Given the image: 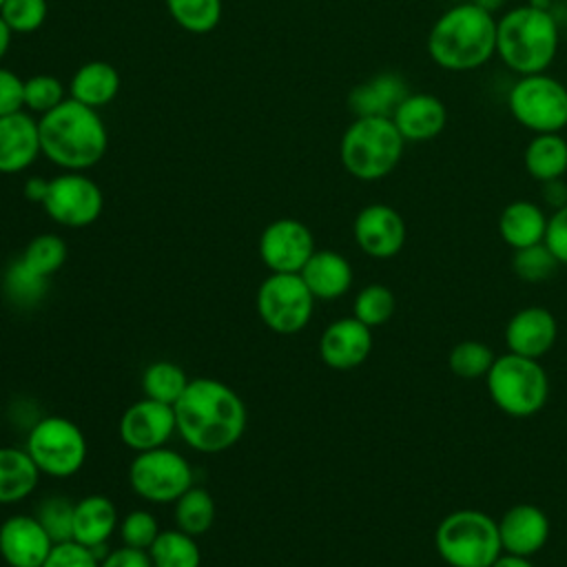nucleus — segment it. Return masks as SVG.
I'll use <instances>...</instances> for the list:
<instances>
[{
    "label": "nucleus",
    "instance_id": "obj_1",
    "mask_svg": "<svg viewBox=\"0 0 567 567\" xmlns=\"http://www.w3.org/2000/svg\"><path fill=\"white\" fill-rule=\"evenodd\" d=\"M179 436L197 452H224L246 430V405L217 379H190L173 405Z\"/></svg>",
    "mask_w": 567,
    "mask_h": 567
},
{
    "label": "nucleus",
    "instance_id": "obj_2",
    "mask_svg": "<svg viewBox=\"0 0 567 567\" xmlns=\"http://www.w3.org/2000/svg\"><path fill=\"white\" fill-rule=\"evenodd\" d=\"M430 58L447 71H472L496 53V18L478 2L443 11L427 33Z\"/></svg>",
    "mask_w": 567,
    "mask_h": 567
},
{
    "label": "nucleus",
    "instance_id": "obj_3",
    "mask_svg": "<svg viewBox=\"0 0 567 567\" xmlns=\"http://www.w3.org/2000/svg\"><path fill=\"white\" fill-rule=\"evenodd\" d=\"M38 128L44 157L66 171L91 168L106 153L109 133L97 109L73 97L44 113Z\"/></svg>",
    "mask_w": 567,
    "mask_h": 567
},
{
    "label": "nucleus",
    "instance_id": "obj_4",
    "mask_svg": "<svg viewBox=\"0 0 567 567\" xmlns=\"http://www.w3.org/2000/svg\"><path fill=\"white\" fill-rule=\"evenodd\" d=\"M556 51L558 24L545 7L523 4L496 20V53L514 73H543Z\"/></svg>",
    "mask_w": 567,
    "mask_h": 567
},
{
    "label": "nucleus",
    "instance_id": "obj_5",
    "mask_svg": "<svg viewBox=\"0 0 567 567\" xmlns=\"http://www.w3.org/2000/svg\"><path fill=\"white\" fill-rule=\"evenodd\" d=\"M403 146L405 140L392 117L363 115L346 128L339 144V157L352 177L361 182H377L396 168Z\"/></svg>",
    "mask_w": 567,
    "mask_h": 567
},
{
    "label": "nucleus",
    "instance_id": "obj_6",
    "mask_svg": "<svg viewBox=\"0 0 567 567\" xmlns=\"http://www.w3.org/2000/svg\"><path fill=\"white\" fill-rule=\"evenodd\" d=\"M434 547L450 567H492L503 554L498 523L478 509H456L441 518Z\"/></svg>",
    "mask_w": 567,
    "mask_h": 567
},
{
    "label": "nucleus",
    "instance_id": "obj_7",
    "mask_svg": "<svg viewBox=\"0 0 567 567\" xmlns=\"http://www.w3.org/2000/svg\"><path fill=\"white\" fill-rule=\"evenodd\" d=\"M485 379L489 399L509 416H532L547 403L549 379L538 359L514 352L501 354L494 359Z\"/></svg>",
    "mask_w": 567,
    "mask_h": 567
},
{
    "label": "nucleus",
    "instance_id": "obj_8",
    "mask_svg": "<svg viewBox=\"0 0 567 567\" xmlns=\"http://www.w3.org/2000/svg\"><path fill=\"white\" fill-rule=\"evenodd\" d=\"M507 106L514 120L532 133H560L567 126V86L545 71L518 75Z\"/></svg>",
    "mask_w": 567,
    "mask_h": 567
},
{
    "label": "nucleus",
    "instance_id": "obj_9",
    "mask_svg": "<svg viewBox=\"0 0 567 567\" xmlns=\"http://www.w3.org/2000/svg\"><path fill=\"white\" fill-rule=\"evenodd\" d=\"M24 450L38 465L40 474L53 478H69L78 474L86 461V439L82 430L64 416L40 419L31 427Z\"/></svg>",
    "mask_w": 567,
    "mask_h": 567
},
{
    "label": "nucleus",
    "instance_id": "obj_10",
    "mask_svg": "<svg viewBox=\"0 0 567 567\" xmlns=\"http://www.w3.org/2000/svg\"><path fill=\"white\" fill-rule=\"evenodd\" d=\"M315 297L299 272H272L257 290V312L277 334L303 330L312 317Z\"/></svg>",
    "mask_w": 567,
    "mask_h": 567
},
{
    "label": "nucleus",
    "instance_id": "obj_11",
    "mask_svg": "<svg viewBox=\"0 0 567 567\" xmlns=\"http://www.w3.org/2000/svg\"><path fill=\"white\" fill-rule=\"evenodd\" d=\"M128 483L144 501L171 503L193 487V470L179 452L155 447L137 452L128 467Z\"/></svg>",
    "mask_w": 567,
    "mask_h": 567
},
{
    "label": "nucleus",
    "instance_id": "obj_12",
    "mask_svg": "<svg viewBox=\"0 0 567 567\" xmlns=\"http://www.w3.org/2000/svg\"><path fill=\"white\" fill-rule=\"evenodd\" d=\"M47 215L66 228L91 226L104 206L100 186L80 171H66L49 179L42 202Z\"/></svg>",
    "mask_w": 567,
    "mask_h": 567
},
{
    "label": "nucleus",
    "instance_id": "obj_13",
    "mask_svg": "<svg viewBox=\"0 0 567 567\" xmlns=\"http://www.w3.org/2000/svg\"><path fill=\"white\" fill-rule=\"evenodd\" d=\"M312 252V233L299 219L270 221L259 237V257L272 272H301Z\"/></svg>",
    "mask_w": 567,
    "mask_h": 567
},
{
    "label": "nucleus",
    "instance_id": "obj_14",
    "mask_svg": "<svg viewBox=\"0 0 567 567\" xmlns=\"http://www.w3.org/2000/svg\"><path fill=\"white\" fill-rule=\"evenodd\" d=\"M175 430L173 405L148 396L128 405L120 419V439L135 452L164 447Z\"/></svg>",
    "mask_w": 567,
    "mask_h": 567
},
{
    "label": "nucleus",
    "instance_id": "obj_15",
    "mask_svg": "<svg viewBox=\"0 0 567 567\" xmlns=\"http://www.w3.org/2000/svg\"><path fill=\"white\" fill-rule=\"evenodd\" d=\"M357 246L374 257L390 259L401 252L408 230L403 217L388 204H370L361 208L352 224Z\"/></svg>",
    "mask_w": 567,
    "mask_h": 567
},
{
    "label": "nucleus",
    "instance_id": "obj_16",
    "mask_svg": "<svg viewBox=\"0 0 567 567\" xmlns=\"http://www.w3.org/2000/svg\"><path fill=\"white\" fill-rule=\"evenodd\" d=\"M53 545L35 516L13 514L0 525V556L9 567H42Z\"/></svg>",
    "mask_w": 567,
    "mask_h": 567
},
{
    "label": "nucleus",
    "instance_id": "obj_17",
    "mask_svg": "<svg viewBox=\"0 0 567 567\" xmlns=\"http://www.w3.org/2000/svg\"><path fill=\"white\" fill-rule=\"evenodd\" d=\"M372 352V328L357 317L332 321L319 339V357L332 370L359 368Z\"/></svg>",
    "mask_w": 567,
    "mask_h": 567
},
{
    "label": "nucleus",
    "instance_id": "obj_18",
    "mask_svg": "<svg viewBox=\"0 0 567 567\" xmlns=\"http://www.w3.org/2000/svg\"><path fill=\"white\" fill-rule=\"evenodd\" d=\"M558 326L554 315L543 306H527L512 315L505 326L507 352L540 359L554 348Z\"/></svg>",
    "mask_w": 567,
    "mask_h": 567
},
{
    "label": "nucleus",
    "instance_id": "obj_19",
    "mask_svg": "<svg viewBox=\"0 0 567 567\" xmlns=\"http://www.w3.org/2000/svg\"><path fill=\"white\" fill-rule=\"evenodd\" d=\"M498 534L503 551L529 558L545 547L549 538V518L540 507L518 503L501 516Z\"/></svg>",
    "mask_w": 567,
    "mask_h": 567
},
{
    "label": "nucleus",
    "instance_id": "obj_20",
    "mask_svg": "<svg viewBox=\"0 0 567 567\" xmlns=\"http://www.w3.org/2000/svg\"><path fill=\"white\" fill-rule=\"evenodd\" d=\"M40 153V128L31 115L18 111L0 117V173L24 171Z\"/></svg>",
    "mask_w": 567,
    "mask_h": 567
},
{
    "label": "nucleus",
    "instance_id": "obj_21",
    "mask_svg": "<svg viewBox=\"0 0 567 567\" xmlns=\"http://www.w3.org/2000/svg\"><path fill=\"white\" fill-rule=\"evenodd\" d=\"M392 122L405 142H427L445 128L447 111L432 93H408L396 104Z\"/></svg>",
    "mask_w": 567,
    "mask_h": 567
},
{
    "label": "nucleus",
    "instance_id": "obj_22",
    "mask_svg": "<svg viewBox=\"0 0 567 567\" xmlns=\"http://www.w3.org/2000/svg\"><path fill=\"white\" fill-rule=\"evenodd\" d=\"M117 527V509L111 498L102 494L84 496L73 507V540L93 549L106 545Z\"/></svg>",
    "mask_w": 567,
    "mask_h": 567
},
{
    "label": "nucleus",
    "instance_id": "obj_23",
    "mask_svg": "<svg viewBox=\"0 0 567 567\" xmlns=\"http://www.w3.org/2000/svg\"><path fill=\"white\" fill-rule=\"evenodd\" d=\"M299 275L315 299H339L352 286V268L334 250H315Z\"/></svg>",
    "mask_w": 567,
    "mask_h": 567
},
{
    "label": "nucleus",
    "instance_id": "obj_24",
    "mask_svg": "<svg viewBox=\"0 0 567 567\" xmlns=\"http://www.w3.org/2000/svg\"><path fill=\"white\" fill-rule=\"evenodd\" d=\"M547 215L543 208L527 199H516L501 210L498 233L509 248H525L545 241Z\"/></svg>",
    "mask_w": 567,
    "mask_h": 567
},
{
    "label": "nucleus",
    "instance_id": "obj_25",
    "mask_svg": "<svg viewBox=\"0 0 567 567\" xmlns=\"http://www.w3.org/2000/svg\"><path fill=\"white\" fill-rule=\"evenodd\" d=\"M408 95V89L403 80L394 73L377 75L350 91V109L357 113V117L363 115H385L392 117L396 104Z\"/></svg>",
    "mask_w": 567,
    "mask_h": 567
},
{
    "label": "nucleus",
    "instance_id": "obj_26",
    "mask_svg": "<svg viewBox=\"0 0 567 567\" xmlns=\"http://www.w3.org/2000/svg\"><path fill=\"white\" fill-rule=\"evenodd\" d=\"M120 91V75L115 71L113 64L102 62V60H93L82 64L69 84V93L73 100L91 106V109H100L104 104H109Z\"/></svg>",
    "mask_w": 567,
    "mask_h": 567
},
{
    "label": "nucleus",
    "instance_id": "obj_27",
    "mask_svg": "<svg viewBox=\"0 0 567 567\" xmlns=\"http://www.w3.org/2000/svg\"><path fill=\"white\" fill-rule=\"evenodd\" d=\"M525 171L536 182H549L567 173V140L560 133H536L523 153Z\"/></svg>",
    "mask_w": 567,
    "mask_h": 567
},
{
    "label": "nucleus",
    "instance_id": "obj_28",
    "mask_svg": "<svg viewBox=\"0 0 567 567\" xmlns=\"http://www.w3.org/2000/svg\"><path fill=\"white\" fill-rule=\"evenodd\" d=\"M40 481V470L27 450L0 447V503L27 498Z\"/></svg>",
    "mask_w": 567,
    "mask_h": 567
},
{
    "label": "nucleus",
    "instance_id": "obj_29",
    "mask_svg": "<svg viewBox=\"0 0 567 567\" xmlns=\"http://www.w3.org/2000/svg\"><path fill=\"white\" fill-rule=\"evenodd\" d=\"M148 556L153 567H199L202 551L195 538L186 532L166 529L159 532L153 545L148 547Z\"/></svg>",
    "mask_w": 567,
    "mask_h": 567
},
{
    "label": "nucleus",
    "instance_id": "obj_30",
    "mask_svg": "<svg viewBox=\"0 0 567 567\" xmlns=\"http://www.w3.org/2000/svg\"><path fill=\"white\" fill-rule=\"evenodd\" d=\"M188 381L190 379L177 363L155 361L142 374V390H144V396L148 399H155L166 405H175V401L186 390Z\"/></svg>",
    "mask_w": 567,
    "mask_h": 567
},
{
    "label": "nucleus",
    "instance_id": "obj_31",
    "mask_svg": "<svg viewBox=\"0 0 567 567\" xmlns=\"http://www.w3.org/2000/svg\"><path fill=\"white\" fill-rule=\"evenodd\" d=\"M215 520V501L202 487H188L175 501V523L182 532L199 536L210 529Z\"/></svg>",
    "mask_w": 567,
    "mask_h": 567
},
{
    "label": "nucleus",
    "instance_id": "obj_32",
    "mask_svg": "<svg viewBox=\"0 0 567 567\" xmlns=\"http://www.w3.org/2000/svg\"><path fill=\"white\" fill-rule=\"evenodd\" d=\"M47 281L49 277L35 272L33 268H29L24 264L22 257L13 259L2 277V288H4V295L18 303V306H33L38 303L44 292H47Z\"/></svg>",
    "mask_w": 567,
    "mask_h": 567
},
{
    "label": "nucleus",
    "instance_id": "obj_33",
    "mask_svg": "<svg viewBox=\"0 0 567 567\" xmlns=\"http://www.w3.org/2000/svg\"><path fill=\"white\" fill-rule=\"evenodd\" d=\"M173 20L190 33H208L221 18V0H166Z\"/></svg>",
    "mask_w": 567,
    "mask_h": 567
},
{
    "label": "nucleus",
    "instance_id": "obj_34",
    "mask_svg": "<svg viewBox=\"0 0 567 567\" xmlns=\"http://www.w3.org/2000/svg\"><path fill=\"white\" fill-rule=\"evenodd\" d=\"M560 261L554 257V252L547 248L545 241L516 248L512 255V270L518 279L527 284H540L556 275Z\"/></svg>",
    "mask_w": 567,
    "mask_h": 567
},
{
    "label": "nucleus",
    "instance_id": "obj_35",
    "mask_svg": "<svg viewBox=\"0 0 567 567\" xmlns=\"http://www.w3.org/2000/svg\"><path fill=\"white\" fill-rule=\"evenodd\" d=\"M394 308H396V301H394L392 290L383 284H370V286L361 288L359 295L354 297V306H352L354 315L352 317H357L368 328H374V326L385 323L394 315Z\"/></svg>",
    "mask_w": 567,
    "mask_h": 567
},
{
    "label": "nucleus",
    "instance_id": "obj_36",
    "mask_svg": "<svg viewBox=\"0 0 567 567\" xmlns=\"http://www.w3.org/2000/svg\"><path fill=\"white\" fill-rule=\"evenodd\" d=\"M494 352L487 343L483 341H458L452 352H450V370L461 377V379H478L487 377L492 363H494Z\"/></svg>",
    "mask_w": 567,
    "mask_h": 567
},
{
    "label": "nucleus",
    "instance_id": "obj_37",
    "mask_svg": "<svg viewBox=\"0 0 567 567\" xmlns=\"http://www.w3.org/2000/svg\"><path fill=\"white\" fill-rule=\"evenodd\" d=\"M20 257L35 272L51 277L55 270L62 268V264L66 259V244L62 237H58L53 233H44V235L33 237Z\"/></svg>",
    "mask_w": 567,
    "mask_h": 567
},
{
    "label": "nucleus",
    "instance_id": "obj_38",
    "mask_svg": "<svg viewBox=\"0 0 567 567\" xmlns=\"http://www.w3.org/2000/svg\"><path fill=\"white\" fill-rule=\"evenodd\" d=\"M73 507L75 503L64 496H49L40 503L35 518L47 529L53 543L73 540Z\"/></svg>",
    "mask_w": 567,
    "mask_h": 567
},
{
    "label": "nucleus",
    "instance_id": "obj_39",
    "mask_svg": "<svg viewBox=\"0 0 567 567\" xmlns=\"http://www.w3.org/2000/svg\"><path fill=\"white\" fill-rule=\"evenodd\" d=\"M64 102V86L55 75H31L24 80V106L40 115Z\"/></svg>",
    "mask_w": 567,
    "mask_h": 567
},
{
    "label": "nucleus",
    "instance_id": "obj_40",
    "mask_svg": "<svg viewBox=\"0 0 567 567\" xmlns=\"http://www.w3.org/2000/svg\"><path fill=\"white\" fill-rule=\"evenodd\" d=\"M0 18L13 33H31L44 24L47 0H4Z\"/></svg>",
    "mask_w": 567,
    "mask_h": 567
},
{
    "label": "nucleus",
    "instance_id": "obj_41",
    "mask_svg": "<svg viewBox=\"0 0 567 567\" xmlns=\"http://www.w3.org/2000/svg\"><path fill=\"white\" fill-rule=\"evenodd\" d=\"M159 527H157V518L146 512V509H135L128 512L124 516V520L120 523V536L122 543L128 547H137V549H146L153 545V540L157 538Z\"/></svg>",
    "mask_w": 567,
    "mask_h": 567
},
{
    "label": "nucleus",
    "instance_id": "obj_42",
    "mask_svg": "<svg viewBox=\"0 0 567 567\" xmlns=\"http://www.w3.org/2000/svg\"><path fill=\"white\" fill-rule=\"evenodd\" d=\"M42 567H100V558L93 549L75 540H66V543L53 545Z\"/></svg>",
    "mask_w": 567,
    "mask_h": 567
},
{
    "label": "nucleus",
    "instance_id": "obj_43",
    "mask_svg": "<svg viewBox=\"0 0 567 567\" xmlns=\"http://www.w3.org/2000/svg\"><path fill=\"white\" fill-rule=\"evenodd\" d=\"M24 109V80L0 66V117Z\"/></svg>",
    "mask_w": 567,
    "mask_h": 567
},
{
    "label": "nucleus",
    "instance_id": "obj_44",
    "mask_svg": "<svg viewBox=\"0 0 567 567\" xmlns=\"http://www.w3.org/2000/svg\"><path fill=\"white\" fill-rule=\"evenodd\" d=\"M545 244L560 266H567V204L547 217Z\"/></svg>",
    "mask_w": 567,
    "mask_h": 567
},
{
    "label": "nucleus",
    "instance_id": "obj_45",
    "mask_svg": "<svg viewBox=\"0 0 567 567\" xmlns=\"http://www.w3.org/2000/svg\"><path fill=\"white\" fill-rule=\"evenodd\" d=\"M100 567H153V563H151V556L146 549L122 545V547L109 551L100 560Z\"/></svg>",
    "mask_w": 567,
    "mask_h": 567
},
{
    "label": "nucleus",
    "instance_id": "obj_46",
    "mask_svg": "<svg viewBox=\"0 0 567 567\" xmlns=\"http://www.w3.org/2000/svg\"><path fill=\"white\" fill-rule=\"evenodd\" d=\"M540 193H543V202L547 206H551L554 210L563 208L567 204V182L563 177L549 179L540 184Z\"/></svg>",
    "mask_w": 567,
    "mask_h": 567
},
{
    "label": "nucleus",
    "instance_id": "obj_47",
    "mask_svg": "<svg viewBox=\"0 0 567 567\" xmlns=\"http://www.w3.org/2000/svg\"><path fill=\"white\" fill-rule=\"evenodd\" d=\"M47 188H49V182H44L42 177H31L24 184V195H27V199L42 204L44 195H47Z\"/></svg>",
    "mask_w": 567,
    "mask_h": 567
},
{
    "label": "nucleus",
    "instance_id": "obj_48",
    "mask_svg": "<svg viewBox=\"0 0 567 567\" xmlns=\"http://www.w3.org/2000/svg\"><path fill=\"white\" fill-rule=\"evenodd\" d=\"M492 567H534L532 560L527 556H518V554H509V551H503L494 563Z\"/></svg>",
    "mask_w": 567,
    "mask_h": 567
},
{
    "label": "nucleus",
    "instance_id": "obj_49",
    "mask_svg": "<svg viewBox=\"0 0 567 567\" xmlns=\"http://www.w3.org/2000/svg\"><path fill=\"white\" fill-rule=\"evenodd\" d=\"M11 29H9V24L0 18V60L4 58V53L9 51V44H11Z\"/></svg>",
    "mask_w": 567,
    "mask_h": 567
},
{
    "label": "nucleus",
    "instance_id": "obj_50",
    "mask_svg": "<svg viewBox=\"0 0 567 567\" xmlns=\"http://www.w3.org/2000/svg\"><path fill=\"white\" fill-rule=\"evenodd\" d=\"M2 2H4V0H0V7H2Z\"/></svg>",
    "mask_w": 567,
    "mask_h": 567
}]
</instances>
